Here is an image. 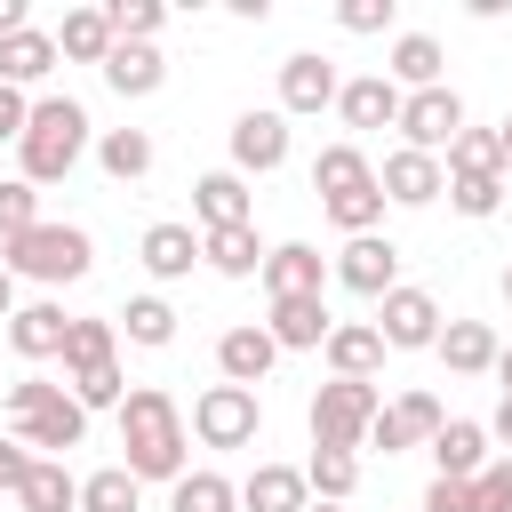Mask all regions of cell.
Returning a JSON list of instances; mask_svg holds the SVG:
<instances>
[{
  "mask_svg": "<svg viewBox=\"0 0 512 512\" xmlns=\"http://www.w3.org/2000/svg\"><path fill=\"white\" fill-rule=\"evenodd\" d=\"M120 448H128V472L136 480H184L192 464H184V408H176V392H160V384H136L128 400H120Z\"/></svg>",
  "mask_w": 512,
  "mask_h": 512,
  "instance_id": "6da1fadb",
  "label": "cell"
},
{
  "mask_svg": "<svg viewBox=\"0 0 512 512\" xmlns=\"http://www.w3.org/2000/svg\"><path fill=\"white\" fill-rule=\"evenodd\" d=\"M80 152H88V112H80L72 96H40V104H32V128H24V144H16L24 184H64V176L80 168Z\"/></svg>",
  "mask_w": 512,
  "mask_h": 512,
  "instance_id": "7a4b0ae2",
  "label": "cell"
},
{
  "mask_svg": "<svg viewBox=\"0 0 512 512\" xmlns=\"http://www.w3.org/2000/svg\"><path fill=\"white\" fill-rule=\"evenodd\" d=\"M0 264H8L16 280H48V288H64V280H88L96 240H88L80 224H32L24 240H0Z\"/></svg>",
  "mask_w": 512,
  "mask_h": 512,
  "instance_id": "3957f363",
  "label": "cell"
},
{
  "mask_svg": "<svg viewBox=\"0 0 512 512\" xmlns=\"http://www.w3.org/2000/svg\"><path fill=\"white\" fill-rule=\"evenodd\" d=\"M384 416V392L376 384H352V376H328L312 392V448H368V424Z\"/></svg>",
  "mask_w": 512,
  "mask_h": 512,
  "instance_id": "277c9868",
  "label": "cell"
},
{
  "mask_svg": "<svg viewBox=\"0 0 512 512\" xmlns=\"http://www.w3.org/2000/svg\"><path fill=\"white\" fill-rule=\"evenodd\" d=\"M256 432H264V400L248 384H208L192 400V440L200 448H248Z\"/></svg>",
  "mask_w": 512,
  "mask_h": 512,
  "instance_id": "5b68a950",
  "label": "cell"
},
{
  "mask_svg": "<svg viewBox=\"0 0 512 512\" xmlns=\"http://www.w3.org/2000/svg\"><path fill=\"white\" fill-rule=\"evenodd\" d=\"M464 136V96L440 80V88H416L408 104H400V144L408 152H432V160H448V144Z\"/></svg>",
  "mask_w": 512,
  "mask_h": 512,
  "instance_id": "8992f818",
  "label": "cell"
},
{
  "mask_svg": "<svg viewBox=\"0 0 512 512\" xmlns=\"http://www.w3.org/2000/svg\"><path fill=\"white\" fill-rule=\"evenodd\" d=\"M328 280H336V288H352V296H368V304H384V296L400 288V248H392L384 232H360V240H344V248H336Z\"/></svg>",
  "mask_w": 512,
  "mask_h": 512,
  "instance_id": "52a82bcc",
  "label": "cell"
},
{
  "mask_svg": "<svg viewBox=\"0 0 512 512\" xmlns=\"http://www.w3.org/2000/svg\"><path fill=\"white\" fill-rule=\"evenodd\" d=\"M440 328H448V320H440L432 288H408V280H400V288L376 304V336H384V352H432Z\"/></svg>",
  "mask_w": 512,
  "mask_h": 512,
  "instance_id": "ba28073f",
  "label": "cell"
},
{
  "mask_svg": "<svg viewBox=\"0 0 512 512\" xmlns=\"http://www.w3.org/2000/svg\"><path fill=\"white\" fill-rule=\"evenodd\" d=\"M288 160V112L264 104V112H240L232 120V176H272Z\"/></svg>",
  "mask_w": 512,
  "mask_h": 512,
  "instance_id": "9c48e42d",
  "label": "cell"
},
{
  "mask_svg": "<svg viewBox=\"0 0 512 512\" xmlns=\"http://www.w3.org/2000/svg\"><path fill=\"white\" fill-rule=\"evenodd\" d=\"M376 184H384V200L392 208H432L440 192H448V168L432 160V152H384V168H376Z\"/></svg>",
  "mask_w": 512,
  "mask_h": 512,
  "instance_id": "30bf717a",
  "label": "cell"
},
{
  "mask_svg": "<svg viewBox=\"0 0 512 512\" xmlns=\"http://www.w3.org/2000/svg\"><path fill=\"white\" fill-rule=\"evenodd\" d=\"M336 96H344V80H336L328 56H288V64H280V112H288V120H312V112H328Z\"/></svg>",
  "mask_w": 512,
  "mask_h": 512,
  "instance_id": "8fae6325",
  "label": "cell"
},
{
  "mask_svg": "<svg viewBox=\"0 0 512 512\" xmlns=\"http://www.w3.org/2000/svg\"><path fill=\"white\" fill-rule=\"evenodd\" d=\"M256 280H264V296H272V304H280V296H320V288H328V256H320L312 240H280V248L264 256V272H256Z\"/></svg>",
  "mask_w": 512,
  "mask_h": 512,
  "instance_id": "7c38bea8",
  "label": "cell"
},
{
  "mask_svg": "<svg viewBox=\"0 0 512 512\" xmlns=\"http://www.w3.org/2000/svg\"><path fill=\"white\" fill-rule=\"evenodd\" d=\"M264 328H272L280 352H320V344L336 336V312H328V296H280V304L264 312Z\"/></svg>",
  "mask_w": 512,
  "mask_h": 512,
  "instance_id": "4fadbf2b",
  "label": "cell"
},
{
  "mask_svg": "<svg viewBox=\"0 0 512 512\" xmlns=\"http://www.w3.org/2000/svg\"><path fill=\"white\" fill-rule=\"evenodd\" d=\"M272 360H280V344H272V328H264V320H248V328H224V336H216V376H224V384H248V392H256V384L272 376Z\"/></svg>",
  "mask_w": 512,
  "mask_h": 512,
  "instance_id": "5bb4252c",
  "label": "cell"
},
{
  "mask_svg": "<svg viewBox=\"0 0 512 512\" xmlns=\"http://www.w3.org/2000/svg\"><path fill=\"white\" fill-rule=\"evenodd\" d=\"M192 216H200V232H232V224H256L248 176H232V168H208V176L192 184Z\"/></svg>",
  "mask_w": 512,
  "mask_h": 512,
  "instance_id": "9a60e30c",
  "label": "cell"
},
{
  "mask_svg": "<svg viewBox=\"0 0 512 512\" xmlns=\"http://www.w3.org/2000/svg\"><path fill=\"white\" fill-rule=\"evenodd\" d=\"M104 88H112V96H160V88H168V56H160L152 40H120V48L104 56Z\"/></svg>",
  "mask_w": 512,
  "mask_h": 512,
  "instance_id": "2e32d148",
  "label": "cell"
},
{
  "mask_svg": "<svg viewBox=\"0 0 512 512\" xmlns=\"http://www.w3.org/2000/svg\"><path fill=\"white\" fill-rule=\"evenodd\" d=\"M400 104H408V88H392L384 72H360V80H344V96H336L344 128H400Z\"/></svg>",
  "mask_w": 512,
  "mask_h": 512,
  "instance_id": "e0dca14e",
  "label": "cell"
},
{
  "mask_svg": "<svg viewBox=\"0 0 512 512\" xmlns=\"http://www.w3.org/2000/svg\"><path fill=\"white\" fill-rule=\"evenodd\" d=\"M320 352H328V376H352V384H376V368H384L376 320H336V336H328Z\"/></svg>",
  "mask_w": 512,
  "mask_h": 512,
  "instance_id": "ac0fdd59",
  "label": "cell"
},
{
  "mask_svg": "<svg viewBox=\"0 0 512 512\" xmlns=\"http://www.w3.org/2000/svg\"><path fill=\"white\" fill-rule=\"evenodd\" d=\"M432 352H440V368H448V376H496V352H504V344H496V328H488V320H448Z\"/></svg>",
  "mask_w": 512,
  "mask_h": 512,
  "instance_id": "d6986e66",
  "label": "cell"
},
{
  "mask_svg": "<svg viewBox=\"0 0 512 512\" xmlns=\"http://www.w3.org/2000/svg\"><path fill=\"white\" fill-rule=\"evenodd\" d=\"M16 440H24V448H40V456H64V448H80V440H88V408H80L72 392H56L40 416H24V424H16Z\"/></svg>",
  "mask_w": 512,
  "mask_h": 512,
  "instance_id": "ffe728a7",
  "label": "cell"
},
{
  "mask_svg": "<svg viewBox=\"0 0 512 512\" xmlns=\"http://www.w3.org/2000/svg\"><path fill=\"white\" fill-rule=\"evenodd\" d=\"M304 504H312L304 464H256L240 480V512H304Z\"/></svg>",
  "mask_w": 512,
  "mask_h": 512,
  "instance_id": "44dd1931",
  "label": "cell"
},
{
  "mask_svg": "<svg viewBox=\"0 0 512 512\" xmlns=\"http://www.w3.org/2000/svg\"><path fill=\"white\" fill-rule=\"evenodd\" d=\"M264 240H256V224H232V232H200V264L216 272V280H256L264 272Z\"/></svg>",
  "mask_w": 512,
  "mask_h": 512,
  "instance_id": "7402d4cb",
  "label": "cell"
},
{
  "mask_svg": "<svg viewBox=\"0 0 512 512\" xmlns=\"http://www.w3.org/2000/svg\"><path fill=\"white\" fill-rule=\"evenodd\" d=\"M64 336H72L64 304H16V320H8V344L24 360H64Z\"/></svg>",
  "mask_w": 512,
  "mask_h": 512,
  "instance_id": "603a6c76",
  "label": "cell"
},
{
  "mask_svg": "<svg viewBox=\"0 0 512 512\" xmlns=\"http://www.w3.org/2000/svg\"><path fill=\"white\" fill-rule=\"evenodd\" d=\"M432 464H440V480H480V472H488V424L448 416L440 440H432Z\"/></svg>",
  "mask_w": 512,
  "mask_h": 512,
  "instance_id": "cb8c5ba5",
  "label": "cell"
},
{
  "mask_svg": "<svg viewBox=\"0 0 512 512\" xmlns=\"http://www.w3.org/2000/svg\"><path fill=\"white\" fill-rule=\"evenodd\" d=\"M440 64H448V56H440V40H432V32H400V40H392V56H384V80L416 96V88H440Z\"/></svg>",
  "mask_w": 512,
  "mask_h": 512,
  "instance_id": "d4e9b609",
  "label": "cell"
},
{
  "mask_svg": "<svg viewBox=\"0 0 512 512\" xmlns=\"http://www.w3.org/2000/svg\"><path fill=\"white\" fill-rule=\"evenodd\" d=\"M48 72H56V32L24 24V32L0 40V80H8V88H32V80H48Z\"/></svg>",
  "mask_w": 512,
  "mask_h": 512,
  "instance_id": "484cf974",
  "label": "cell"
},
{
  "mask_svg": "<svg viewBox=\"0 0 512 512\" xmlns=\"http://www.w3.org/2000/svg\"><path fill=\"white\" fill-rule=\"evenodd\" d=\"M136 256H144V272H152V280H184V272L200 264V232H192V224H152Z\"/></svg>",
  "mask_w": 512,
  "mask_h": 512,
  "instance_id": "4316f807",
  "label": "cell"
},
{
  "mask_svg": "<svg viewBox=\"0 0 512 512\" xmlns=\"http://www.w3.org/2000/svg\"><path fill=\"white\" fill-rule=\"evenodd\" d=\"M120 40H112V16L104 8H64V32H56V56H72V64H104Z\"/></svg>",
  "mask_w": 512,
  "mask_h": 512,
  "instance_id": "83f0119b",
  "label": "cell"
},
{
  "mask_svg": "<svg viewBox=\"0 0 512 512\" xmlns=\"http://www.w3.org/2000/svg\"><path fill=\"white\" fill-rule=\"evenodd\" d=\"M368 184H376V168H368L360 144H320V160H312V192H320V200H336V192H368Z\"/></svg>",
  "mask_w": 512,
  "mask_h": 512,
  "instance_id": "f1b7e54d",
  "label": "cell"
},
{
  "mask_svg": "<svg viewBox=\"0 0 512 512\" xmlns=\"http://www.w3.org/2000/svg\"><path fill=\"white\" fill-rule=\"evenodd\" d=\"M96 160H104V176H112V184H136V176H152V160H160V152H152V136H144V128H104V136H96Z\"/></svg>",
  "mask_w": 512,
  "mask_h": 512,
  "instance_id": "f546056e",
  "label": "cell"
},
{
  "mask_svg": "<svg viewBox=\"0 0 512 512\" xmlns=\"http://www.w3.org/2000/svg\"><path fill=\"white\" fill-rule=\"evenodd\" d=\"M16 512H80V480H72L56 456H40L32 480L16 488Z\"/></svg>",
  "mask_w": 512,
  "mask_h": 512,
  "instance_id": "4dcf8cb0",
  "label": "cell"
},
{
  "mask_svg": "<svg viewBox=\"0 0 512 512\" xmlns=\"http://www.w3.org/2000/svg\"><path fill=\"white\" fill-rule=\"evenodd\" d=\"M112 320H120V336L144 344V352L176 344V304H168V296H128V312H112Z\"/></svg>",
  "mask_w": 512,
  "mask_h": 512,
  "instance_id": "1f68e13d",
  "label": "cell"
},
{
  "mask_svg": "<svg viewBox=\"0 0 512 512\" xmlns=\"http://www.w3.org/2000/svg\"><path fill=\"white\" fill-rule=\"evenodd\" d=\"M80 512H144V480L128 464H104L80 480Z\"/></svg>",
  "mask_w": 512,
  "mask_h": 512,
  "instance_id": "d6a6232c",
  "label": "cell"
},
{
  "mask_svg": "<svg viewBox=\"0 0 512 512\" xmlns=\"http://www.w3.org/2000/svg\"><path fill=\"white\" fill-rule=\"evenodd\" d=\"M104 360H120V320H72V336H64V376L104 368Z\"/></svg>",
  "mask_w": 512,
  "mask_h": 512,
  "instance_id": "836d02e7",
  "label": "cell"
},
{
  "mask_svg": "<svg viewBox=\"0 0 512 512\" xmlns=\"http://www.w3.org/2000/svg\"><path fill=\"white\" fill-rule=\"evenodd\" d=\"M304 480H312V496H320V504H344V496L360 488V456H352V448H312Z\"/></svg>",
  "mask_w": 512,
  "mask_h": 512,
  "instance_id": "e575fe53",
  "label": "cell"
},
{
  "mask_svg": "<svg viewBox=\"0 0 512 512\" xmlns=\"http://www.w3.org/2000/svg\"><path fill=\"white\" fill-rule=\"evenodd\" d=\"M168 512H240V488L224 472H184L168 488Z\"/></svg>",
  "mask_w": 512,
  "mask_h": 512,
  "instance_id": "d590c367",
  "label": "cell"
},
{
  "mask_svg": "<svg viewBox=\"0 0 512 512\" xmlns=\"http://www.w3.org/2000/svg\"><path fill=\"white\" fill-rule=\"evenodd\" d=\"M440 168H448V176H488V168L504 176V136H496V128H464Z\"/></svg>",
  "mask_w": 512,
  "mask_h": 512,
  "instance_id": "8d00e7d4",
  "label": "cell"
},
{
  "mask_svg": "<svg viewBox=\"0 0 512 512\" xmlns=\"http://www.w3.org/2000/svg\"><path fill=\"white\" fill-rule=\"evenodd\" d=\"M320 208H328V224H336L344 240H360V232H376V224H384V208H392V200H384V184H368V192H336V200H320Z\"/></svg>",
  "mask_w": 512,
  "mask_h": 512,
  "instance_id": "74e56055",
  "label": "cell"
},
{
  "mask_svg": "<svg viewBox=\"0 0 512 512\" xmlns=\"http://www.w3.org/2000/svg\"><path fill=\"white\" fill-rule=\"evenodd\" d=\"M72 384V400L96 416V408H112L120 416V400H128V376H120V360H104V368H80V376H64Z\"/></svg>",
  "mask_w": 512,
  "mask_h": 512,
  "instance_id": "f35d334b",
  "label": "cell"
},
{
  "mask_svg": "<svg viewBox=\"0 0 512 512\" xmlns=\"http://www.w3.org/2000/svg\"><path fill=\"white\" fill-rule=\"evenodd\" d=\"M448 208L472 216V224L496 216V208H504V176H496V168H488V176H448Z\"/></svg>",
  "mask_w": 512,
  "mask_h": 512,
  "instance_id": "ab89813d",
  "label": "cell"
},
{
  "mask_svg": "<svg viewBox=\"0 0 512 512\" xmlns=\"http://www.w3.org/2000/svg\"><path fill=\"white\" fill-rule=\"evenodd\" d=\"M392 416H400V432H408L416 448H432V440H440V424H448V408H440L432 392H400V400H392Z\"/></svg>",
  "mask_w": 512,
  "mask_h": 512,
  "instance_id": "60d3db41",
  "label": "cell"
},
{
  "mask_svg": "<svg viewBox=\"0 0 512 512\" xmlns=\"http://www.w3.org/2000/svg\"><path fill=\"white\" fill-rule=\"evenodd\" d=\"M104 16H112V40H160V24H168L160 0H112Z\"/></svg>",
  "mask_w": 512,
  "mask_h": 512,
  "instance_id": "b9f144b4",
  "label": "cell"
},
{
  "mask_svg": "<svg viewBox=\"0 0 512 512\" xmlns=\"http://www.w3.org/2000/svg\"><path fill=\"white\" fill-rule=\"evenodd\" d=\"M32 224H40V184H24V176L0 184V240H24Z\"/></svg>",
  "mask_w": 512,
  "mask_h": 512,
  "instance_id": "7bdbcfd3",
  "label": "cell"
},
{
  "mask_svg": "<svg viewBox=\"0 0 512 512\" xmlns=\"http://www.w3.org/2000/svg\"><path fill=\"white\" fill-rule=\"evenodd\" d=\"M56 392H64V384H48V376H16V384L0 392V408H8V424H24V416H40Z\"/></svg>",
  "mask_w": 512,
  "mask_h": 512,
  "instance_id": "ee69618b",
  "label": "cell"
},
{
  "mask_svg": "<svg viewBox=\"0 0 512 512\" xmlns=\"http://www.w3.org/2000/svg\"><path fill=\"white\" fill-rule=\"evenodd\" d=\"M416 512H480V488H472V480H440V472H432V488H424V504H416Z\"/></svg>",
  "mask_w": 512,
  "mask_h": 512,
  "instance_id": "f6af8a7d",
  "label": "cell"
},
{
  "mask_svg": "<svg viewBox=\"0 0 512 512\" xmlns=\"http://www.w3.org/2000/svg\"><path fill=\"white\" fill-rule=\"evenodd\" d=\"M472 488H480V512H512V456H496Z\"/></svg>",
  "mask_w": 512,
  "mask_h": 512,
  "instance_id": "bcb514c9",
  "label": "cell"
},
{
  "mask_svg": "<svg viewBox=\"0 0 512 512\" xmlns=\"http://www.w3.org/2000/svg\"><path fill=\"white\" fill-rule=\"evenodd\" d=\"M32 464H40V456H32L24 440H8V432H0V496H16V488L32 480Z\"/></svg>",
  "mask_w": 512,
  "mask_h": 512,
  "instance_id": "7dc6e473",
  "label": "cell"
},
{
  "mask_svg": "<svg viewBox=\"0 0 512 512\" xmlns=\"http://www.w3.org/2000/svg\"><path fill=\"white\" fill-rule=\"evenodd\" d=\"M24 128H32V96L0 80V144H24Z\"/></svg>",
  "mask_w": 512,
  "mask_h": 512,
  "instance_id": "c3c4849f",
  "label": "cell"
},
{
  "mask_svg": "<svg viewBox=\"0 0 512 512\" xmlns=\"http://www.w3.org/2000/svg\"><path fill=\"white\" fill-rule=\"evenodd\" d=\"M336 24H344V32H384V24H392V0H344Z\"/></svg>",
  "mask_w": 512,
  "mask_h": 512,
  "instance_id": "681fc988",
  "label": "cell"
},
{
  "mask_svg": "<svg viewBox=\"0 0 512 512\" xmlns=\"http://www.w3.org/2000/svg\"><path fill=\"white\" fill-rule=\"evenodd\" d=\"M368 448H384V456H400V448H416V440H408V432H400V416L384 408V416L368 424Z\"/></svg>",
  "mask_w": 512,
  "mask_h": 512,
  "instance_id": "f907efd6",
  "label": "cell"
},
{
  "mask_svg": "<svg viewBox=\"0 0 512 512\" xmlns=\"http://www.w3.org/2000/svg\"><path fill=\"white\" fill-rule=\"evenodd\" d=\"M24 24H32V8H24V0H0V40H8V32H24Z\"/></svg>",
  "mask_w": 512,
  "mask_h": 512,
  "instance_id": "816d5d0a",
  "label": "cell"
},
{
  "mask_svg": "<svg viewBox=\"0 0 512 512\" xmlns=\"http://www.w3.org/2000/svg\"><path fill=\"white\" fill-rule=\"evenodd\" d=\"M488 440H504V448H512V392L496 400V416H488Z\"/></svg>",
  "mask_w": 512,
  "mask_h": 512,
  "instance_id": "f5cc1de1",
  "label": "cell"
},
{
  "mask_svg": "<svg viewBox=\"0 0 512 512\" xmlns=\"http://www.w3.org/2000/svg\"><path fill=\"white\" fill-rule=\"evenodd\" d=\"M0 320H16V272L0 264Z\"/></svg>",
  "mask_w": 512,
  "mask_h": 512,
  "instance_id": "db71d44e",
  "label": "cell"
},
{
  "mask_svg": "<svg viewBox=\"0 0 512 512\" xmlns=\"http://www.w3.org/2000/svg\"><path fill=\"white\" fill-rule=\"evenodd\" d=\"M496 384H504V392H512V344H504V352H496Z\"/></svg>",
  "mask_w": 512,
  "mask_h": 512,
  "instance_id": "11a10c76",
  "label": "cell"
},
{
  "mask_svg": "<svg viewBox=\"0 0 512 512\" xmlns=\"http://www.w3.org/2000/svg\"><path fill=\"white\" fill-rule=\"evenodd\" d=\"M496 136H504V176H512V112L496 120Z\"/></svg>",
  "mask_w": 512,
  "mask_h": 512,
  "instance_id": "9f6ffc18",
  "label": "cell"
},
{
  "mask_svg": "<svg viewBox=\"0 0 512 512\" xmlns=\"http://www.w3.org/2000/svg\"><path fill=\"white\" fill-rule=\"evenodd\" d=\"M304 512H344V504H320V496H312V504H304Z\"/></svg>",
  "mask_w": 512,
  "mask_h": 512,
  "instance_id": "6f0895ef",
  "label": "cell"
},
{
  "mask_svg": "<svg viewBox=\"0 0 512 512\" xmlns=\"http://www.w3.org/2000/svg\"><path fill=\"white\" fill-rule=\"evenodd\" d=\"M504 304H512V264H504Z\"/></svg>",
  "mask_w": 512,
  "mask_h": 512,
  "instance_id": "680465c9",
  "label": "cell"
}]
</instances>
